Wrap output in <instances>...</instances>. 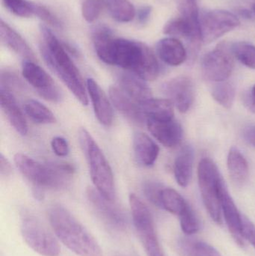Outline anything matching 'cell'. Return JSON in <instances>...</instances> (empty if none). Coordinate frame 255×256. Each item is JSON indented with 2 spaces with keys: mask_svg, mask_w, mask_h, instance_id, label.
I'll use <instances>...</instances> for the list:
<instances>
[{
  "mask_svg": "<svg viewBox=\"0 0 255 256\" xmlns=\"http://www.w3.org/2000/svg\"><path fill=\"white\" fill-rule=\"evenodd\" d=\"M243 234L255 249V225L245 216H243Z\"/></svg>",
  "mask_w": 255,
  "mask_h": 256,
  "instance_id": "cell-40",
  "label": "cell"
},
{
  "mask_svg": "<svg viewBox=\"0 0 255 256\" xmlns=\"http://www.w3.org/2000/svg\"><path fill=\"white\" fill-rule=\"evenodd\" d=\"M189 250L192 256H223L215 248L203 242H193Z\"/></svg>",
  "mask_w": 255,
  "mask_h": 256,
  "instance_id": "cell-38",
  "label": "cell"
},
{
  "mask_svg": "<svg viewBox=\"0 0 255 256\" xmlns=\"http://www.w3.org/2000/svg\"><path fill=\"white\" fill-rule=\"evenodd\" d=\"M165 186L160 182L155 180H148L143 184L142 190L147 200L154 206L161 208V192Z\"/></svg>",
  "mask_w": 255,
  "mask_h": 256,
  "instance_id": "cell-35",
  "label": "cell"
},
{
  "mask_svg": "<svg viewBox=\"0 0 255 256\" xmlns=\"http://www.w3.org/2000/svg\"><path fill=\"white\" fill-rule=\"evenodd\" d=\"M40 31L43 40L40 50L45 62L74 97L86 106L88 92L80 72L52 32L43 24L40 25Z\"/></svg>",
  "mask_w": 255,
  "mask_h": 256,
  "instance_id": "cell-2",
  "label": "cell"
},
{
  "mask_svg": "<svg viewBox=\"0 0 255 256\" xmlns=\"http://www.w3.org/2000/svg\"><path fill=\"white\" fill-rule=\"evenodd\" d=\"M13 160L21 174L34 185V188L40 189L66 188L75 172L73 166L67 162L43 164L22 153L16 154Z\"/></svg>",
  "mask_w": 255,
  "mask_h": 256,
  "instance_id": "cell-4",
  "label": "cell"
},
{
  "mask_svg": "<svg viewBox=\"0 0 255 256\" xmlns=\"http://www.w3.org/2000/svg\"><path fill=\"white\" fill-rule=\"evenodd\" d=\"M92 38L96 54L103 62L125 69L145 81L154 80L159 76L157 57L147 45L114 38L111 30L103 26L96 27Z\"/></svg>",
  "mask_w": 255,
  "mask_h": 256,
  "instance_id": "cell-1",
  "label": "cell"
},
{
  "mask_svg": "<svg viewBox=\"0 0 255 256\" xmlns=\"http://www.w3.org/2000/svg\"><path fill=\"white\" fill-rule=\"evenodd\" d=\"M118 86L140 104L152 98V92L146 81L131 72L121 73L118 76Z\"/></svg>",
  "mask_w": 255,
  "mask_h": 256,
  "instance_id": "cell-18",
  "label": "cell"
},
{
  "mask_svg": "<svg viewBox=\"0 0 255 256\" xmlns=\"http://www.w3.org/2000/svg\"><path fill=\"white\" fill-rule=\"evenodd\" d=\"M1 108L13 129L20 135H26L28 124L13 94L10 92L0 90Z\"/></svg>",
  "mask_w": 255,
  "mask_h": 256,
  "instance_id": "cell-19",
  "label": "cell"
},
{
  "mask_svg": "<svg viewBox=\"0 0 255 256\" xmlns=\"http://www.w3.org/2000/svg\"><path fill=\"white\" fill-rule=\"evenodd\" d=\"M220 204L222 213L224 215L226 224L232 237L239 246H244L245 245V238L243 234V215L238 210L224 182L220 186Z\"/></svg>",
  "mask_w": 255,
  "mask_h": 256,
  "instance_id": "cell-14",
  "label": "cell"
},
{
  "mask_svg": "<svg viewBox=\"0 0 255 256\" xmlns=\"http://www.w3.org/2000/svg\"><path fill=\"white\" fill-rule=\"evenodd\" d=\"M86 196L93 210L106 226L115 230L122 232L128 226L127 215L122 209L103 197L96 188H89L86 190Z\"/></svg>",
  "mask_w": 255,
  "mask_h": 256,
  "instance_id": "cell-11",
  "label": "cell"
},
{
  "mask_svg": "<svg viewBox=\"0 0 255 256\" xmlns=\"http://www.w3.org/2000/svg\"><path fill=\"white\" fill-rule=\"evenodd\" d=\"M22 238L32 250L43 256H58L61 248L56 238L34 215L23 212L20 216Z\"/></svg>",
  "mask_w": 255,
  "mask_h": 256,
  "instance_id": "cell-8",
  "label": "cell"
},
{
  "mask_svg": "<svg viewBox=\"0 0 255 256\" xmlns=\"http://www.w3.org/2000/svg\"><path fill=\"white\" fill-rule=\"evenodd\" d=\"M179 218L181 230L184 234L187 236H193L199 232L201 228L200 220L190 204L180 215Z\"/></svg>",
  "mask_w": 255,
  "mask_h": 256,
  "instance_id": "cell-31",
  "label": "cell"
},
{
  "mask_svg": "<svg viewBox=\"0 0 255 256\" xmlns=\"http://www.w3.org/2000/svg\"><path fill=\"white\" fill-rule=\"evenodd\" d=\"M253 12L255 14V4H253Z\"/></svg>",
  "mask_w": 255,
  "mask_h": 256,
  "instance_id": "cell-46",
  "label": "cell"
},
{
  "mask_svg": "<svg viewBox=\"0 0 255 256\" xmlns=\"http://www.w3.org/2000/svg\"><path fill=\"white\" fill-rule=\"evenodd\" d=\"M232 48L227 44L222 43L204 56L202 70L204 78L215 82L227 80L235 68V60Z\"/></svg>",
  "mask_w": 255,
  "mask_h": 256,
  "instance_id": "cell-9",
  "label": "cell"
},
{
  "mask_svg": "<svg viewBox=\"0 0 255 256\" xmlns=\"http://www.w3.org/2000/svg\"><path fill=\"white\" fill-rule=\"evenodd\" d=\"M151 13H152V8H151V6H142L138 10V22L141 24H146L149 20L150 18H151Z\"/></svg>",
  "mask_w": 255,
  "mask_h": 256,
  "instance_id": "cell-41",
  "label": "cell"
},
{
  "mask_svg": "<svg viewBox=\"0 0 255 256\" xmlns=\"http://www.w3.org/2000/svg\"><path fill=\"white\" fill-rule=\"evenodd\" d=\"M86 87L97 120L106 127L112 126L114 118L113 108L107 96L92 78L87 80Z\"/></svg>",
  "mask_w": 255,
  "mask_h": 256,
  "instance_id": "cell-17",
  "label": "cell"
},
{
  "mask_svg": "<svg viewBox=\"0 0 255 256\" xmlns=\"http://www.w3.org/2000/svg\"><path fill=\"white\" fill-rule=\"evenodd\" d=\"M105 8L103 0H85L82 3V14L88 22H94Z\"/></svg>",
  "mask_w": 255,
  "mask_h": 256,
  "instance_id": "cell-34",
  "label": "cell"
},
{
  "mask_svg": "<svg viewBox=\"0 0 255 256\" xmlns=\"http://www.w3.org/2000/svg\"><path fill=\"white\" fill-rule=\"evenodd\" d=\"M79 138L96 190L108 200L114 201L115 189L113 173L104 154L91 134L84 128L79 131Z\"/></svg>",
  "mask_w": 255,
  "mask_h": 256,
  "instance_id": "cell-5",
  "label": "cell"
},
{
  "mask_svg": "<svg viewBox=\"0 0 255 256\" xmlns=\"http://www.w3.org/2000/svg\"><path fill=\"white\" fill-rule=\"evenodd\" d=\"M238 12H239L240 15L245 19L250 20L253 18V12L248 10V9L241 8L238 10Z\"/></svg>",
  "mask_w": 255,
  "mask_h": 256,
  "instance_id": "cell-45",
  "label": "cell"
},
{
  "mask_svg": "<svg viewBox=\"0 0 255 256\" xmlns=\"http://www.w3.org/2000/svg\"><path fill=\"white\" fill-rule=\"evenodd\" d=\"M198 179L202 201L211 219L222 224L220 186L223 180L218 167L210 158H204L198 167Z\"/></svg>",
  "mask_w": 255,
  "mask_h": 256,
  "instance_id": "cell-6",
  "label": "cell"
},
{
  "mask_svg": "<svg viewBox=\"0 0 255 256\" xmlns=\"http://www.w3.org/2000/svg\"><path fill=\"white\" fill-rule=\"evenodd\" d=\"M176 2L181 16L192 25L200 28V18L196 0H176Z\"/></svg>",
  "mask_w": 255,
  "mask_h": 256,
  "instance_id": "cell-32",
  "label": "cell"
},
{
  "mask_svg": "<svg viewBox=\"0 0 255 256\" xmlns=\"http://www.w3.org/2000/svg\"><path fill=\"white\" fill-rule=\"evenodd\" d=\"M49 219L57 238L70 251L79 256H103L94 236L65 208L52 206Z\"/></svg>",
  "mask_w": 255,
  "mask_h": 256,
  "instance_id": "cell-3",
  "label": "cell"
},
{
  "mask_svg": "<svg viewBox=\"0 0 255 256\" xmlns=\"http://www.w3.org/2000/svg\"><path fill=\"white\" fill-rule=\"evenodd\" d=\"M244 138L246 141L255 148V126H249L244 131Z\"/></svg>",
  "mask_w": 255,
  "mask_h": 256,
  "instance_id": "cell-44",
  "label": "cell"
},
{
  "mask_svg": "<svg viewBox=\"0 0 255 256\" xmlns=\"http://www.w3.org/2000/svg\"><path fill=\"white\" fill-rule=\"evenodd\" d=\"M235 88L229 82H218L213 88L212 96L214 100L226 109H230L235 98Z\"/></svg>",
  "mask_w": 255,
  "mask_h": 256,
  "instance_id": "cell-29",
  "label": "cell"
},
{
  "mask_svg": "<svg viewBox=\"0 0 255 256\" xmlns=\"http://www.w3.org/2000/svg\"><path fill=\"white\" fill-rule=\"evenodd\" d=\"M157 52L163 62L171 66H181L187 58L185 48L176 38H166L159 40Z\"/></svg>",
  "mask_w": 255,
  "mask_h": 256,
  "instance_id": "cell-20",
  "label": "cell"
},
{
  "mask_svg": "<svg viewBox=\"0 0 255 256\" xmlns=\"http://www.w3.org/2000/svg\"><path fill=\"white\" fill-rule=\"evenodd\" d=\"M234 56L249 68L255 69V46L247 42L234 44L232 46Z\"/></svg>",
  "mask_w": 255,
  "mask_h": 256,
  "instance_id": "cell-30",
  "label": "cell"
},
{
  "mask_svg": "<svg viewBox=\"0 0 255 256\" xmlns=\"http://www.w3.org/2000/svg\"><path fill=\"white\" fill-rule=\"evenodd\" d=\"M227 165L232 182L238 185L244 184L248 179L249 165L245 156L238 148L232 147L229 150Z\"/></svg>",
  "mask_w": 255,
  "mask_h": 256,
  "instance_id": "cell-24",
  "label": "cell"
},
{
  "mask_svg": "<svg viewBox=\"0 0 255 256\" xmlns=\"http://www.w3.org/2000/svg\"><path fill=\"white\" fill-rule=\"evenodd\" d=\"M160 202L161 208L178 216H180L189 206L184 197L172 188H165L163 190Z\"/></svg>",
  "mask_w": 255,
  "mask_h": 256,
  "instance_id": "cell-28",
  "label": "cell"
},
{
  "mask_svg": "<svg viewBox=\"0 0 255 256\" xmlns=\"http://www.w3.org/2000/svg\"><path fill=\"white\" fill-rule=\"evenodd\" d=\"M142 112L148 120L166 121L174 118L173 104L166 99L151 98L141 104Z\"/></svg>",
  "mask_w": 255,
  "mask_h": 256,
  "instance_id": "cell-25",
  "label": "cell"
},
{
  "mask_svg": "<svg viewBox=\"0 0 255 256\" xmlns=\"http://www.w3.org/2000/svg\"><path fill=\"white\" fill-rule=\"evenodd\" d=\"M105 8L110 16L119 22H129L136 15L134 6L128 0H103Z\"/></svg>",
  "mask_w": 255,
  "mask_h": 256,
  "instance_id": "cell-26",
  "label": "cell"
},
{
  "mask_svg": "<svg viewBox=\"0 0 255 256\" xmlns=\"http://www.w3.org/2000/svg\"><path fill=\"white\" fill-rule=\"evenodd\" d=\"M146 126L153 136L165 147L173 148L182 141V126L175 118L166 121L148 120Z\"/></svg>",
  "mask_w": 255,
  "mask_h": 256,
  "instance_id": "cell-16",
  "label": "cell"
},
{
  "mask_svg": "<svg viewBox=\"0 0 255 256\" xmlns=\"http://www.w3.org/2000/svg\"><path fill=\"white\" fill-rule=\"evenodd\" d=\"M194 164V150L190 146H185L177 155L174 164V174L178 184L187 188L192 180Z\"/></svg>",
  "mask_w": 255,
  "mask_h": 256,
  "instance_id": "cell-23",
  "label": "cell"
},
{
  "mask_svg": "<svg viewBox=\"0 0 255 256\" xmlns=\"http://www.w3.org/2000/svg\"><path fill=\"white\" fill-rule=\"evenodd\" d=\"M133 225L148 256H165L148 206L135 194L129 196Z\"/></svg>",
  "mask_w": 255,
  "mask_h": 256,
  "instance_id": "cell-7",
  "label": "cell"
},
{
  "mask_svg": "<svg viewBox=\"0 0 255 256\" xmlns=\"http://www.w3.org/2000/svg\"><path fill=\"white\" fill-rule=\"evenodd\" d=\"M22 74L25 80L43 98L52 102H59L62 98L61 91L52 78L34 62L25 60Z\"/></svg>",
  "mask_w": 255,
  "mask_h": 256,
  "instance_id": "cell-12",
  "label": "cell"
},
{
  "mask_svg": "<svg viewBox=\"0 0 255 256\" xmlns=\"http://www.w3.org/2000/svg\"><path fill=\"white\" fill-rule=\"evenodd\" d=\"M34 16H37L43 22L55 27V28H59V30L63 28L62 24L58 20V18L44 6L34 3Z\"/></svg>",
  "mask_w": 255,
  "mask_h": 256,
  "instance_id": "cell-37",
  "label": "cell"
},
{
  "mask_svg": "<svg viewBox=\"0 0 255 256\" xmlns=\"http://www.w3.org/2000/svg\"><path fill=\"white\" fill-rule=\"evenodd\" d=\"M0 37L1 42L9 49L25 58L27 61L34 62L35 56L28 44L10 26L1 20L0 22Z\"/></svg>",
  "mask_w": 255,
  "mask_h": 256,
  "instance_id": "cell-22",
  "label": "cell"
},
{
  "mask_svg": "<svg viewBox=\"0 0 255 256\" xmlns=\"http://www.w3.org/2000/svg\"><path fill=\"white\" fill-rule=\"evenodd\" d=\"M23 88V84L16 73L10 70H1V90L11 92L12 90L21 91Z\"/></svg>",
  "mask_w": 255,
  "mask_h": 256,
  "instance_id": "cell-36",
  "label": "cell"
},
{
  "mask_svg": "<svg viewBox=\"0 0 255 256\" xmlns=\"http://www.w3.org/2000/svg\"><path fill=\"white\" fill-rule=\"evenodd\" d=\"M162 91L182 114L188 112L194 103V84L188 76H177L167 81L162 86Z\"/></svg>",
  "mask_w": 255,
  "mask_h": 256,
  "instance_id": "cell-13",
  "label": "cell"
},
{
  "mask_svg": "<svg viewBox=\"0 0 255 256\" xmlns=\"http://www.w3.org/2000/svg\"><path fill=\"white\" fill-rule=\"evenodd\" d=\"M3 4L13 14L19 18L34 16V2L27 0H2Z\"/></svg>",
  "mask_w": 255,
  "mask_h": 256,
  "instance_id": "cell-33",
  "label": "cell"
},
{
  "mask_svg": "<svg viewBox=\"0 0 255 256\" xmlns=\"http://www.w3.org/2000/svg\"><path fill=\"white\" fill-rule=\"evenodd\" d=\"M109 97L112 104L127 120L138 126H146L145 118L140 104L129 97L118 86L109 88Z\"/></svg>",
  "mask_w": 255,
  "mask_h": 256,
  "instance_id": "cell-15",
  "label": "cell"
},
{
  "mask_svg": "<svg viewBox=\"0 0 255 256\" xmlns=\"http://www.w3.org/2000/svg\"><path fill=\"white\" fill-rule=\"evenodd\" d=\"M12 172V167L8 160L1 154L0 156V174L1 177H7Z\"/></svg>",
  "mask_w": 255,
  "mask_h": 256,
  "instance_id": "cell-43",
  "label": "cell"
},
{
  "mask_svg": "<svg viewBox=\"0 0 255 256\" xmlns=\"http://www.w3.org/2000/svg\"><path fill=\"white\" fill-rule=\"evenodd\" d=\"M51 147L54 153L58 156H66L70 152L68 143L61 136H55L51 141Z\"/></svg>",
  "mask_w": 255,
  "mask_h": 256,
  "instance_id": "cell-39",
  "label": "cell"
},
{
  "mask_svg": "<svg viewBox=\"0 0 255 256\" xmlns=\"http://www.w3.org/2000/svg\"><path fill=\"white\" fill-rule=\"evenodd\" d=\"M133 150L138 162L149 167L157 160L160 148L147 134L138 132L133 136Z\"/></svg>",
  "mask_w": 255,
  "mask_h": 256,
  "instance_id": "cell-21",
  "label": "cell"
},
{
  "mask_svg": "<svg viewBox=\"0 0 255 256\" xmlns=\"http://www.w3.org/2000/svg\"><path fill=\"white\" fill-rule=\"evenodd\" d=\"M241 25L239 18L227 10H210L200 18L201 34L204 44H211Z\"/></svg>",
  "mask_w": 255,
  "mask_h": 256,
  "instance_id": "cell-10",
  "label": "cell"
},
{
  "mask_svg": "<svg viewBox=\"0 0 255 256\" xmlns=\"http://www.w3.org/2000/svg\"><path fill=\"white\" fill-rule=\"evenodd\" d=\"M244 102L247 109L255 114V85L253 86V88L248 92L246 93Z\"/></svg>",
  "mask_w": 255,
  "mask_h": 256,
  "instance_id": "cell-42",
  "label": "cell"
},
{
  "mask_svg": "<svg viewBox=\"0 0 255 256\" xmlns=\"http://www.w3.org/2000/svg\"><path fill=\"white\" fill-rule=\"evenodd\" d=\"M24 111L27 116L40 124H50L56 122V118L52 111L40 102L33 99L27 100L24 105Z\"/></svg>",
  "mask_w": 255,
  "mask_h": 256,
  "instance_id": "cell-27",
  "label": "cell"
}]
</instances>
